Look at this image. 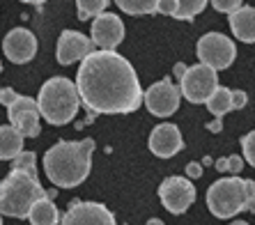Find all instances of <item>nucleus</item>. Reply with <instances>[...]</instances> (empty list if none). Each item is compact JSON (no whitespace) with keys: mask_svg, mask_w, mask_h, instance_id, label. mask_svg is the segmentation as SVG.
<instances>
[{"mask_svg":"<svg viewBox=\"0 0 255 225\" xmlns=\"http://www.w3.org/2000/svg\"><path fill=\"white\" fill-rule=\"evenodd\" d=\"M74 85L78 101L97 115H127L136 112L142 104L136 69L115 51H92L85 55Z\"/></svg>","mask_w":255,"mask_h":225,"instance_id":"f257e3e1","label":"nucleus"},{"mask_svg":"<svg viewBox=\"0 0 255 225\" xmlns=\"http://www.w3.org/2000/svg\"><path fill=\"white\" fill-rule=\"evenodd\" d=\"M44 196L48 193L37 179L35 152H21L9 175L0 182V216L25 219L28 209Z\"/></svg>","mask_w":255,"mask_h":225,"instance_id":"f03ea898","label":"nucleus"},{"mask_svg":"<svg viewBox=\"0 0 255 225\" xmlns=\"http://www.w3.org/2000/svg\"><path fill=\"white\" fill-rule=\"evenodd\" d=\"M95 140H60L44 154V172L58 189H76L88 179L92 170Z\"/></svg>","mask_w":255,"mask_h":225,"instance_id":"7ed1b4c3","label":"nucleus"},{"mask_svg":"<svg viewBox=\"0 0 255 225\" xmlns=\"http://www.w3.org/2000/svg\"><path fill=\"white\" fill-rule=\"evenodd\" d=\"M37 111H39V117H44L48 124L53 126H62L69 124L71 119L76 117L78 112V92L74 81L65 76H53L48 78L46 83L39 88V95H37Z\"/></svg>","mask_w":255,"mask_h":225,"instance_id":"20e7f679","label":"nucleus"},{"mask_svg":"<svg viewBox=\"0 0 255 225\" xmlns=\"http://www.w3.org/2000/svg\"><path fill=\"white\" fill-rule=\"evenodd\" d=\"M207 207L216 219H232L239 212H246V189L244 179L232 175L214 182L207 189Z\"/></svg>","mask_w":255,"mask_h":225,"instance_id":"39448f33","label":"nucleus"},{"mask_svg":"<svg viewBox=\"0 0 255 225\" xmlns=\"http://www.w3.org/2000/svg\"><path fill=\"white\" fill-rule=\"evenodd\" d=\"M175 74L179 78V95L191 104H205L219 88V76L207 65H175Z\"/></svg>","mask_w":255,"mask_h":225,"instance_id":"423d86ee","label":"nucleus"},{"mask_svg":"<svg viewBox=\"0 0 255 225\" xmlns=\"http://www.w3.org/2000/svg\"><path fill=\"white\" fill-rule=\"evenodd\" d=\"M198 60L200 65L212 67L214 71L228 69L237 58V48L235 42H230V37L223 32H207L198 39Z\"/></svg>","mask_w":255,"mask_h":225,"instance_id":"0eeeda50","label":"nucleus"},{"mask_svg":"<svg viewBox=\"0 0 255 225\" xmlns=\"http://www.w3.org/2000/svg\"><path fill=\"white\" fill-rule=\"evenodd\" d=\"M179 99H182L179 88L172 83L170 78H163V81L149 85V88L142 92L145 106H147V111L152 112V115H156V117H170V115H175L179 108Z\"/></svg>","mask_w":255,"mask_h":225,"instance_id":"6e6552de","label":"nucleus"},{"mask_svg":"<svg viewBox=\"0 0 255 225\" xmlns=\"http://www.w3.org/2000/svg\"><path fill=\"white\" fill-rule=\"evenodd\" d=\"M7 115H9V126L23 138H37L39 136V111H37V101L30 97L16 95L14 101L7 106Z\"/></svg>","mask_w":255,"mask_h":225,"instance_id":"1a4fd4ad","label":"nucleus"},{"mask_svg":"<svg viewBox=\"0 0 255 225\" xmlns=\"http://www.w3.org/2000/svg\"><path fill=\"white\" fill-rule=\"evenodd\" d=\"M161 205L170 214H184L196 202V186L186 177H166L159 186Z\"/></svg>","mask_w":255,"mask_h":225,"instance_id":"9d476101","label":"nucleus"},{"mask_svg":"<svg viewBox=\"0 0 255 225\" xmlns=\"http://www.w3.org/2000/svg\"><path fill=\"white\" fill-rule=\"evenodd\" d=\"M60 225H118L113 212L101 202H81L74 200L62 216Z\"/></svg>","mask_w":255,"mask_h":225,"instance_id":"9b49d317","label":"nucleus"},{"mask_svg":"<svg viewBox=\"0 0 255 225\" xmlns=\"http://www.w3.org/2000/svg\"><path fill=\"white\" fill-rule=\"evenodd\" d=\"M125 39V23L118 14L101 12L92 21V46H99V51H115Z\"/></svg>","mask_w":255,"mask_h":225,"instance_id":"f8f14e48","label":"nucleus"},{"mask_svg":"<svg viewBox=\"0 0 255 225\" xmlns=\"http://www.w3.org/2000/svg\"><path fill=\"white\" fill-rule=\"evenodd\" d=\"M2 51L14 65H25L37 55V37L28 28L9 30L2 39Z\"/></svg>","mask_w":255,"mask_h":225,"instance_id":"ddd939ff","label":"nucleus"},{"mask_svg":"<svg viewBox=\"0 0 255 225\" xmlns=\"http://www.w3.org/2000/svg\"><path fill=\"white\" fill-rule=\"evenodd\" d=\"M149 152L159 159H170V156L179 154L184 149V138L179 133V129L175 124H159L152 133H149Z\"/></svg>","mask_w":255,"mask_h":225,"instance_id":"4468645a","label":"nucleus"},{"mask_svg":"<svg viewBox=\"0 0 255 225\" xmlns=\"http://www.w3.org/2000/svg\"><path fill=\"white\" fill-rule=\"evenodd\" d=\"M88 53H92V42L78 30H65L58 39L55 58L60 65H74L76 60H83Z\"/></svg>","mask_w":255,"mask_h":225,"instance_id":"2eb2a0df","label":"nucleus"},{"mask_svg":"<svg viewBox=\"0 0 255 225\" xmlns=\"http://www.w3.org/2000/svg\"><path fill=\"white\" fill-rule=\"evenodd\" d=\"M228 23L232 28V35L244 44L255 42V9L251 5H242L235 12L228 14Z\"/></svg>","mask_w":255,"mask_h":225,"instance_id":"dca6fc26","label":"nucleus"},{"mask_svg":"<svg viewBox=\"0 0 255 225\" xmlns=\"http://www.w3.org/2000/svg\"><path fill=\"white\" fill-rule=\"evenodd\" d=\"M25 219L32 225H58L60 223V212L53 202V193L39 198V200L28 209V216Z\"/></svg>","mask_w":255,"mask_h":225,"instance_id":"f3484780","label":"nucleus"},{"mask_svg":"<svg viewBox=\"0 0 255 225\" xmlns=\"http://www.w3.org/2000/svg\"><path fill=\"white\" fill-rule=\"evenodd\" d=\"M23 140L25 138L21 133H16L9 124L0 126V161L16 159L23 152Z\"/></svg>","mask_w":255,"mask_h":225,"instance_id":"a211bd4d","label":"nucleus"},{"mask_svg":"<svg viewBox=\"0 0 255 225\" xmlns=\"http://www.w3.org/2000/svg\"><path fill=\"white\" fill-rule=\"evenodd\" d=\"M207 108H209V112L212 115H216V117H223L226 112H230L232 111V90H228V88H216L212 92V97H209L207 101Z\"/></svg>","mask_w":255,"mask_h":225,"instance_id":"6ab92c4d","label":"nucleus"},{"mask_svg":"<svg viewBox=\"0 0 255 225\" xmlns=\"http://www.w3.org/2000/svg\"><path fill=\"white\" fill-rule=\"evenodd\" d=\"M209 0H175V14L172 16L177 21H193L202 9L207 7Z\"/></svg>","mask_w":255,"mask_h":225,"instance_id":"aec40b11","label":"nucleus"},{"mask_svg":"<svg viewBox=\"0 0 255 225\" xmlns=\"http://www.w3.org/2000/svg\"><path fill=\"white\" fill-rule=\"evenodd\" d=\"M115 5L131 16H142V14H154L156 0H115Z\"/></svg>","mask_w":255,"mask_h":225,"instance_id":"412c9836","label":"nucleus"},{"mask_svg":"<svg viewBox=\"0 0 255 225\" xmlns=\"http://www.w3.org/2000/svg\"><path fill=\"white\" fill-rule=\"evenodd\" d=\"M108 7V0H76V12L81 21H90V18L99 16Z\"/></svg>","mask_w":255,"mask_h":225,"instance_id":"4be33fe9","label":"nucleus"},{"mask_svg":"<svg viewBox=\"0 0 255 225\" xmlns=\"http://www.w3.org/2000/svg\"><path fill=\"white\" fill-rule=\"evenodd\" d=\"M242 168H244L242 156H223V159L216 161V170L219 172H232V175H237V172H242Z\"/></svg>","mask_w":255,"mask_h":225,"instance_id":"5701e85b","label":"nucleus"},{"mask_svg":"<svg viewBox=\"0 0 255 225\" xmlns=\"http://www.w3.org/2000/svg\"><path fill=\"white\" fill-rule=\"evenodd\" d=\"M242 149H244V159L249 161V166H255V131H249L242 138Z\"/></svg>","mask_w":255,"mask_h":225,"instance_id":"b1692460","label":"nucleus"},{"mask_svg":"<svg viewBox=\"0 0 255 225\" xmlns=\"http://www.w3.org/2000/svg\"><path fill=\"white\" fill-rule=\"evenodd\" d=\"M212 7L216 12L230 14V12H235L237 7H242V0H212Z\"/></svg>","mask_w":255,"mask_h":225,"instance_id":"393cba45","label":"nucleus"},{"mask_svg":"<svg viewBox=\"0 0 255 225\" xmlns=\"http://www.w3.org/2000/svg\"><path fill=\"white\" fill-rule=\"evenodd\" d=\"M246 101H249V97H246V92H244V90H232V111L244 108V106H246Z\"/></svg>","mask_w":255,"mask_h":225,"instance_id":"a878e982","label":"nucleus"},{"mask_svg":"<svg viewBox=\"0 0 255 225\" xmlns=\"http://www.w3.org/2000/svg\"><path fill=\"white\" fill-rule=\"evenodd\" d=\"M244 189H246V205H249V212H253V193H255V182H253V179H244Z\"/></svg>","mask_w":255,"mask_h":225,"instance_id":"bb28decb","label":"nucleus"},{"mask_svg":"<svg viewBox=\"0 0 255 225\" xmlns=\"http://www.w3.org/2000/svg\"><path fill=\"white\" fill-rule=\"evenodd\" d=\"M14 97H16V92H14L12 88H0V104H2L5 108L14 101Z\"/></svg>","mask_w":255,"mask_h":225,"instance_id":"cd10ccee","label":"nucleus"},{"mask_svg":"<svg viewBox=\"0 0 255 225\" xmlns=\"http://www.w3.org/2000/svg\"><path fill=\"white\" fill-rule=\"evenodd\" d=\"M186 175H189V177H200L202 168L198 166V163H189V166H186Z\"/></svg>","mask_w":255,"mask_h":225,"instance_id":"c85d7f7f","label":"nucleus"},{"mask_svg":"<svg viewBox=\"0 0 255 225\" xmlns=\"http://www.w3.org/2000/svg\"><path fill=\"white\" fill-rule=\"evenodd\" d=\"M21 2H28V5H44L46 0H21Z\"/></svg>","mask_w":255,"mask_h":225,"instance_id":"c756f323","label":"nucleus"},{"mask_svg":"<svg viewBox=\"0 0 255 225\" xmlns=\"http://www.w3.org/2000/svg\"><path fill=\"white\" fill-rule=\"evenodd\" d=\"M147 225H163V221H159V219H149V221H147Z\"/></svg>","mask_w":255,"mask_h":225,"instance_id":"7c9ffc66","label":"nucleus"},{"mask_svg":"<svg viewBox=\"0 0 255 225\" xmlns=\"http://www.w3.org/2000/svg\"><path fill=\"white\" fill-rule=\"evenodd\" d=\"M230 225H249L246 221H235V223H230Z\"/></svg>","mask_w":255,"mask_h":225,"instance_id":"2f4dec72","label":"nucleus"},{"mask_svg":"<svg viewBox=\"0 0 255 225\" xmlns=\"http://www.w3.org/2000/svg\"><path fill=\"white\" fill-rule=\"evenodd\" d=\"M0 71H2V62H0Z\"/></svg>","mask_w":255,"mask_h":225,"instance_id":"473e14b6","label":"nucleus"},{"mask_svg":"<svg viewBox=\"0 0 255 225\" xmlns=\"http://www.w3.org/2000/svg\"><path fill=\"white\" fill-rule=\"evenodd\" d=\"M0 225H2V219H0Z\"/></svg>","mask_w":255,"mask_h":225,"instance_id":"72a5a7b5","label":"nucleus"}]
</instances>
